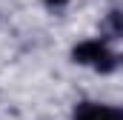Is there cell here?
Segmentation results:
<instances>
[{
  "mask_svg": "<svg viewBox=\"0 0 123 120\" xmlns=\"http://www.w3.org/2000/svg\"><path fill=\"white\" fill-rule=\"evenodd\" d=\"M43 3H46L49 9H63V6H66L69 0H43Z\"/></svg>",
  "mask_w": 123,
  "mask_h": 120,
  "instance_id": "277c9868",
  "label": "cell"
},
{
  "mask_svg": "<svg viewBox=\"0 0 123 120\" xmlns=\"http://www.w3.org/2000/svg\"><path fill=\"white\" fill-rule=\"evenodd\" d=\"M106 34L109 37H123V14L120 12H109L106 14Z\"/></svg>",
  "mask_w": 123,
  "mask_h": 120,
  "instance_id": "3957f363",
  "label": "cell"
},
{
  "mask_svg": "<svg viewBox=\"0 0 123 120\" xmlns=\"http://www.w3.org/2000/svg\"><path fill=\"white\" fill-rule=\"evenodd\" d=\"M72 60L80 63V66H92L94 72H100V74H112V72L120 66L123 57H120V54H115V52H109L106 40L94 37V40H83V43H77V46L72 49Z\"/></svg>",
  "mask_w": 123,
  "mask_h": 120,
  "instance_id": "6da1fadb",
  "label": "cell"
},
{
  "mask_svg": "<svg viewBox=\"0 0 123 120\" xmlns=\"http://www.w3.org/2000/svg\"><path fill=\"white\" fill-rule=\"evenodd\" d=\"M74 120H123V112L103 103H80L74 109Z\"/></svg>",
  "mask_w": 123,
  "mask_h": 120,
  "instance_id": "7a4b0ae2",
  "label": "cell"
}]
</instances>
